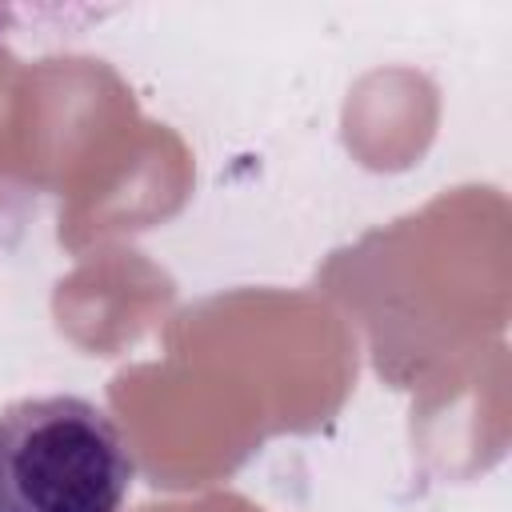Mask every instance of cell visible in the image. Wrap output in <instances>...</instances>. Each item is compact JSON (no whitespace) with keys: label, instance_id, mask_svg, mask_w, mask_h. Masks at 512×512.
<instances>
[{"label":"cell","instance_id":"obj_1","mask_svg":"<svg viewBox=\"0 0 512 512\" xmlns=\"http://www.w3.org/2000/svg\"><path fill=\"white\" fill-rule=\"evenodd\" d=\"M136 464L112 416L72 392L0 408V512H120Z\"/></svg>","mask_w":512,"mask_h":512}]
</instances>
